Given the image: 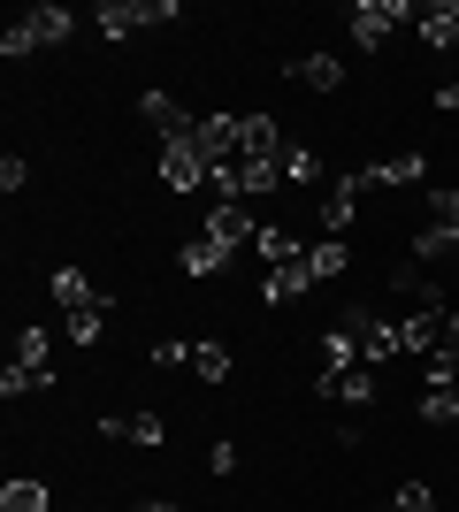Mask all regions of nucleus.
I'll use <instances>...</instances> for the list:
<instances>
[{"instance_id": "obj_4", "label": "nucleus", "mask_w": 459, "mask_h": 512, "mask_svg": "<svg viewBox=\"0 0 459 512\" xmlns=\"http://www.w3.org/2000/svg\"><path fill=\"white\" fill-rule=\"evenodd\" d=\"M345 23H352V46H360V54H383L398 23H414V8H406V0H360Z\"/></svg>"}, {"instance_id": "obj_16", "label": "nucleus", "mask_w": 459, "mask_h": 512, "mask_svg": "<svg viewBox=\"0 0 459 512\" xmlns=\"http://www.w3.org/2000/svg\"><path fill=\"white\" fill-rule=\"evenodd\" d=\"M184 268H192V276H222V268H230V245H222L215 230H192L184 237Z\"/></svg>"}, {"instance_id": "obj_1", "label": "nucleus", "mask_w": 459, "mask_h": 512, "mask_svg": "<svg viewBox=\"0 0 459 512\" xmlns=\"http://www.w3.org/2000/svg\"><path fill=\"white\" fill-rule=\"evenodd\" d=\"M69 31H77V16H69V8H23V16L8 23L0 54H8V62H23V54H46V46H62Z\"/></svg>"}, {"instance_id": "obj_12", "label": "nucleus", "mask_w": 459, "mask_h": 512, "mask_svg": "<svg viewBox=\"0 0 459 512\" xmlns=\"http://www.w3.org/2000/svg\"><path fill=\"white\" fill-rule=\"evenodd\" d=\"M54 306L62 314H92V306H108V291H92L85 268H54Z\"/></svg>"}, {"instance_id": "obj_10", "label": "nucleus", "mask_w": 459, "mask_h": 512, "mask_svg": "<svg viewBox=\"0 0 459 512\" xmlns=\"http://www.w3.org/2000/svg\"><path fill=\"white\" fill-rule=\"evenodd\" d=\"M161 184H169V192H207V153L199 146H161Z\"/></svg>"}, {"instance_id": "obj_18", "label": "nucleus", "mask_w": 459, "mask_h": 512, "mask_svg": "<svg viewBox=\"0 0 459 512\" xmlns=\"http://www.w3.org/2000/svg\"><path fill=\"white\" fill-rule=\"evenodd\" d=\"M192 367H199V383H230V344L199 337V344H192Z\"/></svg>"}, {"instance_id": "obj_24", "label": "nucleus", "mask_w": 459, "mask_h": 512, "mask_svg": "<svg viewBox=\"0 0 459 512\" xmlns=\"http://www.w3.org/2000/svg\"><path fill=\"white\" fill-rule=\"evenodd\" d=\"M0 184H8V192H23V184H31V161H16V153H8V161H0Z\"/></svg>"}, {"instance_id": "obj_6", "label": "nucleus", "mask_w": 459, "mask_h": 512, "mask_svg": "<svg viewBox=\"0 0 459 512\" xmlns=\"http://www.w3.org/2000/svg\"><path fill=\"white\" fill-rule=\"evenodd\" d=\"M138 115L161 130V146H199V123H207V115H192V107H176L169 92H138Z\"/></svg>"}, {"instance_id": "obj_3", "label": "nucleus", "mask_w": 459, "mask_h": 512, "mask_svg": "<svg viewBox=\"0 0 459 512\" xmlns=\"http://www.w3.org/2000/svg\"><path fill=\"white\" fill-rule=\"evenodd\" d=\"M345 329H352V344H360V367H375V375L391 360H406V352H398V321L368 314V306H345Z\"/></svg>"}, {"instance_id": "obj_8", "label": "nucleus", "mask_w": 459, "mask_h": 512, "mask_svg": "<svg viewBox=\"0 0 459 512\" xmlns=\"http://www.w3.org/2000/svg\"><path fill=\"white\" fill-rule=\"evenodd\" d=\"M322 398H329V406H345V413H360V406H375V398H383V375H375V367L322 375Z\"/></svg>"}, {"instance_id": "obj_22", "label": "nucleus", "mask_w": 459, "mask_h": 512, "mask_svg": "<svg viewBox=\"0 0 459 512\" xmlns=\"http://www.w3.org/2000/svg\"><path fill=\"white\" fill-rule=\"evenodd\" d=\"M429 207H437V230H459V184H437Z\"/></svg>"}, {"instance_id": "obj_7", "label": "nucleus", "mask_w": 459, "mask_h": 512, "mask_svg": "<svg viewBox=\"0 0 459 512\" xmlns=\"http://www.w3.org/2000/svg\"><path fill=\"white\" fill-rule=\"evenodd\" d=\"M199 230H215L222 245L238 253V245H253V237H261V214H253V199H215V207H207V222H199Z\"/></svg>"}, {"instance_id": "obj_20", "label": "nucleus", "mask_w": 459, "mask_h": 512, "mask_svg": "<svg viewBox=\"0 0 459 512\" xmlns=\"http://www.w3.org/2000/svg\"><path fill=\"white\" fill-rule=\"evenodd\" d=\"M108 314H115V299L92 306V314H69V337H77V344H100V337H108Z\"/></svg>"}, {"instance_id": "obj_19", "label": "nucleus", "mask_w": 459, "mask_h": 512, "mask_svg": "<svg viewBox=\"0 0 459 512\" xmlns=\"http://www.w3.org/2000/svg\"><path fill=\"white\" fill-rule=\"evenodd\" d=\"M0 512H46V482H31V474L8 482V490H0Z\"/></svg>"}, {"instance_id": "obj_15", "label": "nucleus", "mask_w": 459, "mask_h": 512, "mask_svg": "<svg viewBox=\"0 0 459 512\" xmlns=\"http://www.w3.org/2000/svg\"><path fill=\"white\" fill-rule=\"evenodd\" d=\"M291 85H306V92H337V85H345V62H337V54H299V62H291Z\"/></svg>"}, {"instance_id": "obj_5", "label": "nucleus", "mask_w": 459, "mask_h": 512, "mask_svg": "<svg viewBox=\"0 0 459 512\" xmlns=\"http://www.w3.org/2000/svg\"><path fill=\"white\" fill-rule=\"evenodd\" d=\"M176 16V0H108V8H92V31L100 39H131V31H153V23H169Z\"/></svg>"}, {"instance_id": "obj_9", "label": "nucleus", "mask_w": 459, "mask_h": 512, "mask_svg": "<svg viewBox=\"0 0 459 512\" xmlns=\"http://www.w3.org/2000/svg\"><path fill=\"white\" fill-rule=\"evenodd\" d=\"M92 428H100L108 444H138V451H153L161 436H169V428H161V413H100Z\"/></svg>"}, {"instance_id": "obj_2", "label": "nucleus", "mask_w": 459, "mask_h": 512, "mask_svg": "<svg viewBox=\"0 0 459 512\" xmlns=\"http://www.w3.org/2000/svg\"><path fill=\"white\" fill-rule=\"evenodd\" d=\"M54 383V344H46V329H16V360H8V375H0V390L8 398H31V390Z\"/></svg>"}, {"instance_id": "obj_26", "label": "nucleus", "mask_w": 459, "mask_h": 512, "mask_svg": "<svg viewBox=\"0 0 459 512\" xmlns=\"http://www.w3.org/2000/svg\"><path fill=\"white\" fill-rule=\"evenodd\" d=\"M138 512H176V505H138Z\"/></svg>"}, {"instance_id": "obj_17", "label": "nucleus", "mask_w": 459, "mask_h": 512, "mask_svg": "<svg viewBox=\"0 0 459 512\" xmlns=\"http://www.w3.org/2000/svg\"><path fill=\"white\" fill-rule=\"evenodd\" d=\"M306 268H314V283L345 276V268H352V245H345V237H314V245H306Z\"/></svg>"}, {"instance_id": "obj_21", "label": "nucleus", "mask_w": 459, "mask_h": 512, "mask_svg": "<svg viewBox=\"0 0 459 512\" xmlns=\"http://www.w3.org/2000/svg\"><path fill=\"white\" fill-rule=\"evenodd\" d=\"M383 512H437V497H429V482H406V490H398Z\"/></svg>"}, {"instance_id": "obj_13", "label": "nucleus", "mask_w": 459, "mask_h": 512, "mask_svg": "<svg viewBox=\"0 0 459 512\" xmlns=\"http://www.w3.org/2000/svg\"><path fill=\"white\" fill-rule=\"evenodd\" d=\"M306 291H314V268H306V260L268 268V276H261V306H291V299H306Z\"/></svg>"}, {"instance_id": "obj_23", "label": "nucleus", "mask_w": 459, "mask_h": 512, "mask_svg": "<svg viewBox=\"0 0 459 512\" xmlns=\"http://www.w3.org/2000/svg\"><path fill=\"white\" fill-rule=\"evenodd\" d=\"M184 360H192V344H176V337L153 344V367H184Z\"/></svg>"}, {"instance_id": "obj_14", "label": "nucleus", "mask_w": 459, "mask_h": 512, "mask_svg": "<svg viewBox=\"0 0 459 512\" xmlns=\"http://www.w3.org/2000/svg\"><path fill=\"white\" fill-rule=\"evenodd\" d=\"M368 184H391V192H414L421 176H429V161H421V153H391V161H368Z\"/></svg>"}, {"instance_id": "obj_11", "label": "nucleus", "mask_w": 459, "mask_h": 512, "mask_svg": "<svg viewBox=\"0 0 459 512\" xmlns=\"http://www.w3.org/2000/svg\"><path fill=\"white\" fill-rule=\"evenodd\" d=\"M414 31L437 54H459V0H429V8H414Z\"/></svg>"}, {"instance_id": "obj_25", "label": "nucleus", "mask_w": 459, "mask_h": 512, "mask_svg": "<svg viewBox=\"0 0 459 512\" xmlns=\"http://www.w3.org/2000/svg\"><path fill=\"white\" fill-rule=\"evenodd\" d=\"M207 474H238V444H215V451H207Z\"/></svg>"}]
</instances>
